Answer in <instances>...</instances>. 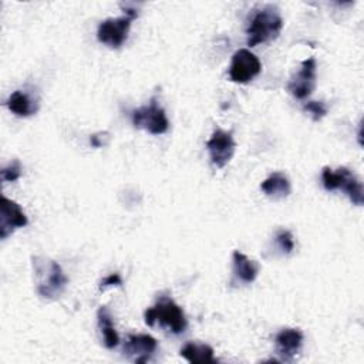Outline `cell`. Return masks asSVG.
Listing matches in <instances>:
<instances>
[{
    "label": "cell",
    "instance_id": "obj_9",
    "mask_svg": "<svg viewBox=\"0 0 364 364\" xmlns=\"http://www.w3.org/2000/svg\"><path fill=\"white\" fill-rule=\"evenodd\" d=\"M316 58L309 57L300 65V70L289 80L287 91L297 100L307 98L316 87Z\"/></svg>",
    "mask_w": 364,
    "mask_h": 364
},
{
    "label": "cell",
    "instance_id": "obj_2",
    "mask_svg": "<svg viewBox=\"0 0 364 364\" xmlns=\"http://www.w3.org/2000/svg\"><path fill=\"white\" fill-rule=\"evenodd\" d=\"M282 28L283 18L279 9L273 4H266L255 13L246 28L247 46L255 47L257 44L272 41L279 37Z\"/></svg>",
    "mask_w": 364,
    "mask_h": 364
},
{
    "label": "cell",
    "instance_id": "obj_21",
    "mask_svg": "<svg viewBox=\"0 0 364 364\" xmlns=\"http://www.w3.org/2000/svg\"><path fill=\"white\" fill-rule=\"evenodd\" d=\"M122 284V279L118 273H111L109 276L104 277L101 282H100V290H104L105 287H109V286H121Z\"/></svg>",
    "mask_w": 364,
    "mask_h": 364
},
{
    "label": "cell",
    "instance_id": "obj_16",
    "mask_svg": "<svg viewBox=\"0 0 364 364\" xmlns=\"http://www.w3.org/2000/svg\"><path fill=\"white\" fill-rule=\"evenodd\" d=\"M6 105L17 117H28L36 114L38 109L37 100L31 98L27 92L21 90L11 92L6 101Z\"/></svg>",
    "mask_w": 364,
    "mask_h": 364
},
{
    "label": "cell",
    "instance_id": "obj_6",
    "mask_svg": "<svg viewBox=\"0 0 364 364\" xmlns=\"http://www.w3.org/2000/svg\"><path fill=\"white\" fill-rule=\"evenodd\" d=\"M131 117L135 128L145 129L152 135H161L169 129V121L165 109L159 107L156 98H152L148 105L134 109Z\"/></svg>",
    "mask_w": 364,
    "mask_h": 364
},
{
    "label": "cell",
    "instance_id": "obj_14",
    "mask_svg": "<svg viewBox=\"0 0 364 364\" xmlns=\"http://www.w3.org/2000/svg\"><path fill=\"white\" fill-rule=\"evenodd\" d=\"M260 189L266 196L282 199L290 195L291 185L283 172H273L260 183Z\"/></svg>",
    "mask_w": 364,
    "mask_h": 364
},
{
    "label": "cell",
    "instance_id": "obj_11",
    "mask_svg": "<svg viewBox=\"0 0 364 364\" xmlns=\"http://www.w3.org/2000/svg\"><path fill=\"white\" fill-rule=\"evenodd\" d=\"M303 340L304 336L299 328H282L276 337H274V344H276V353L280 358V361H293L294 357L301 351L303 347Z\"/></svg>",
    "mask_w": 364,
    "mask_h": 364
},
{
    "label": "cell",
    "instance_id": "obj_19",
    "mask_svg": "<svg viewBox=\"0 0 364 364\" xmlns=\"http://www.w3.org/2000/svg\"><path fill=\"white\" fill-rule=\"evenodd\" d=\"M21 176V165L17 159L10 162L1 169V181L3 182H14Z\"/></svg>",
    "mask_w": 364,
    "mask_h": 364
},
{
    "label": "cell",
    "instance_id": "obj_18",
    "mask_svg": "<svg viewBox=\"0 0 364 364\" xmlns=\"http://www.w3.org/2000/svg\"><path fill=\"white\" fill-rule=\"evenodd\" d=\"M276 243L279 246V249L284 253V255H290L294 249V239L293 235L286 230V229H279L276 232Z\"/></svg>",
    "mask_w": 364,
    "mask_h": 364
},
{
    "label": "cell",
    "instance_id": "obj_1",
    "mask_svg": "<svg viewBox=\"0 0 364 364\" xmlns=\"http://www.w3.org/2000/svg\"><path fill=\"white\" fill-rule=\"evenodd\" d=\"M34 276L37 279V293L47 300L61 296L68 283L61 266L48 257H33Z\"/></svg>",
    "mask_w": 364,
    "mask_h": 364
},
{
    "label": "cell",
    "instance_id": "obj_4",
    "mask_svg": "<svg viewBox=\"0 0 364 364\" xmlns=\"http://www.w3.org/2000/svg\"><path fill=\"white\" fill-rule=\"evenodd\" d=\"M321 182L326 191L341 189L353 205L361 206L364 203L363 183L348 168L340 166L337 169H331L324 166L321 171Z\"/></svg>",
    "mask_w": 364,
    "mask_h": 364
},
{
    "label": "cell",
    "instance_id": "obj_13",
    "mask_svg": "<svg viewBox=\"0 0 364 364\" xmlns=\"http://www.w3.org/2000/svg\"><path fill=\"white\" fill-rule=\"evenodd\" d=\"M232 263H233L235 279H237L240 283H245V284L255 282L259 273V264L255 260L249 259L245 253L239 250H233Z\"/></svg>",
    "mask_w": 364,
    "mask_h": 364
},
{
    "label": "cell",
    "instance_id": "obj_7",
    "mask_svg": "<svg viewBox=\"0 0 364 364\" xmlns=\"http://www.w3.org/2000/svg\"><path fill=\"white\" fill-rule=\"evenodd\" d=\"M262 71L260 60L247 48H239L232 55L229 77L233 82L246 84Z\"/></svg>",
    "mask_w": 364,
    "mask_h": 364
},
{
    "label": "cell",
    "instance_id": "obj_5",
    "mask_svg": "<svg viewBox=\"0 0 364 364\" xmlns=\"http://www.w3.org/2000/svg\"><path fill=\"white\" fill-rule=\"evenodd\" d=\"M124 16L105 18L98 24L97 38L109 48H119L128 37V31L134 18L138 17V9L122 6Z\"/></svg>",
    "mask_w": 364,
    "mask_h": 364
},
{
    "label": "cell",
    "instance_id": "obj_12",
    "mask_svg": "<svg viewBox=\"0 0 364 364\" xmlns=\"http://www.w3.org/2000/svg\"><path fill=\"white\" fill-rule=\"evenodd\" d=\"M158 348V341L149 334H128L124 351L136 363H146L151 360Z\"/></svg>",
    "mask_w": 364,
    "mask_h": 364
},
{
    "label": "cell",
    "instance_id": "obj_3",
    "mask_svg": "<svg viewBox=\"0 0 364 364\" xmlns=\"http://www.w3.org/2000/svg\"><path fill=\"white\" fill-rule=\"evenodd\" d=\"M144 318L148 326H154L158 321L161 326L168 327L175 334L183 333L186 328V317L182 307H179L168 296L159 297L152 307L146 309Z\"/></svg>",
    "mask_w": 364,
    "mask_h": 364
},
{
    "label": "cell",
    "instance_id": "obj_20",
    "mask_svg": "<svg viewBox=\"0 0 364 364\" xmlns=\"http://www.w3.org/2000/svg\"><path fill=\"white\" fill-rule=\"evenodd\" d=\"M303 108L311 115L313 121H318L327 114V107L323 101H307L304 102Z\"/></svg>",
    "mask_w": 364,
    "mask_h": 364
},
{
    "label": "cell",
    "instance_id": "obj_17",
    "mask_svg": "<svg viewBox=\"0 0 364 364\" xmlns=\"http://www.w3.org/2000/svg\"><path fill=\"white\" fill-rule=\"evenodd\" d=\"M213 348L208 344H199V343H186L181 348V357H183L186 361L196 364V363H216L213 357Z\"/></svg>",
    "mask_w": 364,
    "mask_h": 364
},
{
    "label": "cell",
    "instance_id": "obj_8",
    "mask_svg": "<svg viewBox=\"0 0 364 364\" xmlns=\"http://www.w3.org/2000/svg\"><path fill=\"white\" fill-rule=\"evenodd\" d=\"M206 148L210 156V162L216 168H223L232 159L236 144L230 131H223L218 128L208 139Z\"/></svg>",
    "mask_w": 364,
    "mask_h": 364
},
{
    "label": "cell",
    "instance_id": "obj_10",
    "mask_svg": "<svg viewBox=\"0 0 364 364\" xmlns=\"http://www.w3.org/2000/svg\"><path fill=\"white\" fill-rule=\"evenodd\" d=\"M27 216L20 205L6 196H1L0 203V239L9 237L16 229L27 225Z\"/></svg>",
    "mask_w": 364,
    "mask_h": 364
},
{
    "label": "cell",
    "instance_id": "obj_15",
    "mask_svg": "<svg viewBox=\"0 0 364 364\" xmlns=\"http://www.w3.org/2000/svg\"><path fill=\"white\" fill-rule=\"evenodd\" d=\"M97 323H98V328H100L101 336H102L104 346L109 350L115 348L119 344V336L115 330L112 316H111L107 306H100L98 307V310H97Z\"/></svg>",
    "mask_w": 364,
    "mask_h": 364
}]
</instances>
